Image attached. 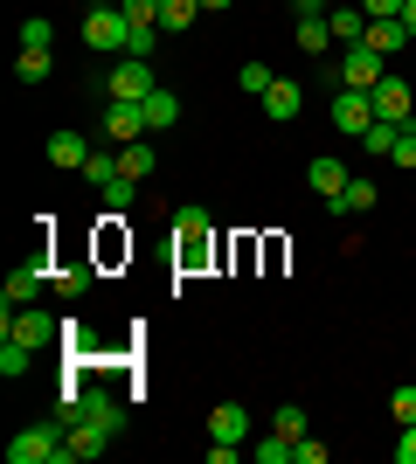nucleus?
<instances>
[{
	"instance_id": "1",
	"label": "nucleus",
	"mask_w": 416,
	"mask_h": 464,
	"mask_svg": "<svg viewBox=\"0 0 416 464\" xmlns=\"http://www.w3.org/2000/svg\"><path fill=\"white\" fill-rule=\"evenodd\" d=\"M56 423H63V458L56 464H91V458H104V450L119 444L125 409L111 402L104 388H63Z\"/></svg>"
},
{
	"instance_id": "2",
	"label": "nucleus",
	"mask_w": 416,
	"mask_h": 464,
	"mask_svg": "<svg viewBox=\"0 0 416 464\" xmlns=\"http://www.w3.org/2000/svg\"><path fill=\"white\" fill-rule=\"evenodd\" d=\"M125 35H132V21H125V7H111V0H98V7L83 14V42L104 49V56H125Z\"/></svg>"
},
{
	"instance_id": "3",
	"label": "nucleus",
	"mask_w": 416,
	"mask_h": 464,
	"mask_svg": "<svg viewBox=\"0 0 416 464\" xmlns=\"http://www.w3.org/2000/svg\"><path fill=\"white\" fill-rule=\"evenodd\" d=\"M174 250H180V271H201V264H208V208L174 215Z\"/></svg>"
},
{
	"instance_id": "4",
	"label": "nucleus",
	"mask_w": 416,
	"mask_h": 464,
	"mask_svg": "<svg viewBox=\"0 0 416 464\" xmlns=\"http://www.w3.org/2000/svg\"><path fill=\"white\" fill-rule=\"evenodd\" d=\"M153 91H160V77H153V63H146V56L111 63V104H146Z\"/></svg>"
},
{
	"instance_id": "5",
	"label": "nucleus",
	"mask_w": 416,
	"mask_h": 464,
	"mask_svg": "<svg viewBox=\"0 0 416 464\" xmlns=\"http://www.w3.org/2000/svg\"><path fill=\"white\" fill-rule=\"evenodd\" d=\"M63 458V423H35L7 444V464H56Z\"/></svg>"
},
{
	"instance_id": "6",
	"label": "nucleus",
	"mask_w": 416,
	"mask_h": 464,
	"mask_svg": "<svg viewBox=\"0 0 416 464\" xmlns=\"http://www.w3.org/2000/svg\"><path fill=\"white\" fill-rule=\"evenodd\" d=\"M7 333H15L21 347H49V340H63V326L49 319V312H35V305H7Z\"/></svg>"
},
{
	"instance_id": "7",
	"label": "nucleus",
	"mask_w": 416,
	"mask_h": 464,
	"mask_svg": "<svg viewBox=\"0 0 416 464\" xmlns=\"http://www.w3.org/2000/svg\"><path fill=\"white\" fill-rule=\"evenodd\" d=\"M382 77H389V70H382V56L368 49V42H354V49H347V63H340V91H375Z\"/></svg>"
},
{
	"instance_id": "8",
	"label": "nucleus",
	"mask_w": 416,
	"mask_h": 464,
	"mask_svg": "<svg viewBox=\"0 0 416 464\" xmlns=\"http://www.w3.org/2000/svg\"><path fill=\"white\" fill-rule=\"evenodd\" d=\"M334 125H340L347 139H361L368 125H375V91H340V97H334Z\"/></svg>"
},
{
	"instance_id": "9",
	"label": "nucleus",
	"mask_w": 416,
	"mask_h": 464,
	"mask_svg": "<svg viewBox=\"0 0 416 464\" xmlns=\"http://www.w3.org/2000/svg\"><path fill=\"white\" fill-rule=\"evenodd\" d=\"M42 285H56V271H49L42 256H21L15 271H7V305H28V298H35Z\"/></svg>"
},
{
	"instance_id": "10",
	"label": "nucleus",
	"mask_w": 416,
	"mask_h": 464,
	"mask_svg": "<svg viewBox=\"0 0 416 464\" xmlns=\"http://www.w3.org/2000/svg\"><path fill=\"white\" fill-rule=\"evenodd\" d=\"M98 132L111 139V146H132V139H146V132H153V125H146V104H111Z\"/></svg>"
},
{
	"instance_id": "11",
	"label": "nucleus",
	"mask_w": 416,
	"mask_h": 464,
	"mask_svg": "<svg viewBox=\"0 0 416 464\" xmlns=\"http://www.w3.org/2000/svg\"><path fill=\"white\" fill-rule=\"evenodd\" d=\"M375 201H382V188H375V180H368V174H354V180H347V188L334 194V201H326V215H334V222H347V215H368V208H375Z\"/></svg>"
},
{
	"instance_id": "12",
	"label": "nucleus",
	"mask_w": 416,
	"mask_h": 464,
	"mask_svg": "<svg viewBox=\"0 0 416 464\" xmlns=\"http://www.w3.org/2000/svg\"><path fill=\"white\" fill-rule=\"evenodd\" d=\"M375 118H389V125H410V118H416V97H410V83H402V77H382L375 83Z\"/></svg>"
},
{
	"instance_id": "13",
	"label": "nucleus",
	"mask_w": 416,
	"mask_h": 464,
	"mask_svg": "<svg viewBox=\"0 0 416 464\" xmlns=\"http://www.w3.org/2000/svg\"><path fill=\"white\" fill-rule=\"evenodd\" d=\"M326 28H334L340 49H354V42H368V7H361V0H340V7H326Z\"/></svg>"
},
{
	"instance_id": "14",
	"label": "nucleus",
	"mask_w": 416,
	"mask_h": 464,
	"mask_svg": "<svg viewBox=\"0 0 416 464\" xmlns=\"http://www.w3.org/2000/svg\"><path fill=\"white\" fill-rule=\"evenodd\" d=\"M49 167H63V174H83V160H91V139L83 132H49Z\"/></svg>"
},
{
	"instance_id": "15",
	"label": "nucleus",
	"mask_w": 416,
	"mask_h": 464,
	"mask_svg": "<svg viewBox=\"0 0 416 464\" xmlns=\"http://www.w3.org/2000/svg\"><path fill=\"white\" fill-rule=\"evenodd\" d=\"M208 437H222V444H243V437H250V416H243V402H216V409H208Z\"/></svg>"
},
{
	"instance_id": "16",
	"label": "nucleus",
	"mask_w": 416,
	"mask_h": 464,
	"mask_svg": "<svg viewBox=\"0 0 416 464\" xmlns=\"http://www.w3.org/2000/svg\"><path fill=\"white\" fill-rule=\"evenodd\" d=\"M119 174H125L119 146H111V139H104V146H91V160H83V180H91V188H111Z\"/></svg>"
},
{
	"instance_id": "17",
	"label": "nucleus",
	"mask_w": 416,
	"mask_h": 464,
	"mask_svg": "<svg viewBox=\"0 0 416 464\" xmlns=\"http://www.w3.org/2000/svg\"><path fill=\"white\" fill-rule=\"evenodd\" d=\"M298 104H305V91H298V83H285V77H277L271 91H264V118H277V125H292V118H298Z\"/></svg>"
},
{
	"instance_id": "18",
	"label": "nucleus",
	"mask_w": 416,
	"mask_h": 464,
	"mask_svg": "<svg viewBox=\"0 0 416 464\" xmlns=\"http://www.w3.org/2000/svg\"><path fill=\"white\" fill-rule=\"evenodd\" d=\"M146 125H153V132H174V125H180V91L160 83V91L146 97Z\"/></svg>"
},
{
	"instance_id": "19",
	"label": "nucleus",
	"mask_w": 416,
	"mask_h": 464,
	"mask_svg": "<svg viewBox=\"0 0 416 464\" xmlns=\"http://www.w3.org/2000/svg\"><path fill=\"white\" fill-rule=\"evenodd\" d=\"M305 180H313V194H319V201H334V194L347 188V180H354V174H347L340 160H313V167H305Z\"/></svg>"
},
{
	"instance_id": "20",
	"label": "nucleus",
	"mask_w": 416,
	"mask_h": 464,
	"mask_svg": "<svg viewBox=\"0 0 416 464\" xmlns=\"http://www.w3.org/2000/svg\"><path fill=\"white\" fill-rule=\"evenodd\" d=\"M402 42H410V28H402V14H389V21H368V49H375V56H396Z\"/></svg>"
},
{
	"instance_id": "21",
	"label": "nucleus",
	"mask_w": 416,
	"mask_h": 464,
	"mask_svg": "<svg viewBox=\"0 0 416 464\" xmlns=\"http://www.w3.org/2000/svg\"><path fill=\"white\" fill-rule=\"evenodd\" d=\"M195 14H201V0H160V28H167V35H188Z\"/></svg>"
},
{
	"instance_id": "22",
	"label": "nucleus",
	"mask_w": 416,
	"mask_h": 464,
	"mask_svg": "<svg viewBox=\"0 0 416 464\" xmlns=\"http://www.w3.org/2000/svg\"><path fill=\"white\" fill-rule=\"evenodd\" d=\"M396 132H402V125H389V118H375V125H368V132H361V153H375V160H389V153H396Z\"/></svg>"
},
{
	"instance_id": "23",
	"label": "nucleus",
	"mask_w": 416,
	"mask_h": 464,
	"mask_svg": "<svg viewBox=\"0 0 416 464\" xmlns=\"http://www.w3.org/2000/svg\"><path fill=\"white\" fill-rule=\"evenodd\" d=\"M119 160H125V174H132V180H146V174H153V167H160V153H153V146H146V139H132V146H119Z\"/></svg>"
},
{
	"instance_id": "24",
	"label": "nucleus",
	"mask_w": 416,
	"mask_h": 464,
	"mask_svg": "<svg viewBox=\"0 0 416 464\" xmlns=\"http://www.w3.org/2000/svg\"><path fill=\"white\" fill-rule=\"evenodd\" d=\"M326 42H334V28H326V14H305V21H298V49H305V56H319Z\"/></svg>"
},
{
	"instance_id": "25",
	"label": "nucleus",
	"mask_w": 416,
	"mask_h": 464,
	"mask_svg": "<svg viewBox=\"0 0 416 464\" xmlns=\"http://www.w3.org/2000/svg\"><path fill=\"white\" fill-rule=\"evenodd\" d=\"M28 353H35V347H21L15 333H7V340H0V374H7V382H21V374H28Z\"/></svg>"
},
{
	"instance_id": "26",
	"label": "nucleus",
	"mask_w": 416,
	"mask_h": 464,
	"mask_svg": "<svg viewBox=\"0 0 416 464\" xmlns=\"http://www.w3.org/2000/svg\"><path fill=\"white\" fill-rule=\"evenodd\" d=\"M98 194H104V215H125V208H132V194H139V180H132V174H119L111 188H98Z\"/></svg>"
},
{
	"instance_id": "27",
	"label": "nucleus",
	"mask_w": 416,
	"mask_h": 464,
	"mask_svg": "<svg viewBox=\"0 0 416 464\" xmlns=\"http://www.w3.org/2000/svg\"><path fill=\"white\" fill-rule=\"evenodd\" d=\"M15 77L21 83H42V77H49V49H21V56H15Z\"/></svg>"
},
{
	"instance_id": "28",
	"label": "nucleus",
	"mask_w": 416,
	"mask_h": 464,
	"mask_svg": "<svg viewBox=\"0 0 416 464\" xmlns=\"http://www.w3.org/2000/svg\"><path fill=\"white\" fill-rule=\"evenodd\" d=\"M56 291H63V298H83V291H91V264H63V271H56Z\"/></svg>"
},
{
	"instance_id": "29",
	"label": "nucleus",
	"mask_w": 416,
	"mask_h": 464,
	"mask_svg": "<svg viewBox=\"0 0 416 464\" xmlns=\"http://www.w3.org/2000/svg\"><path fill=\"white\" fill-rule=\"evenodd\" d=\"M271 430H277V437H292V444H298V437H305V409H298V402H285V409H277V416H271Z\"/></svg>"
},
{
	"instance_id": "30",
	"label": "nucleus",
	"mask_w": 416,
	"mask_h": 464,
	"mask_svg": "<svg viewBox=\"0 0 416 464\" xmlns=\"http://www.w3.org/2000/svg\"><path fill=\"white\" fill-rule=\"evenodd\" d=\"M49 42H56V28H49L42 14H28V21H21V49H49Z\"/></svg>"
},
{
	"instance_id": "31",
	"label": "nucleus",
	"mask_w": 416,
	"mask_h": 464,
	"mask_svg": "<svg viewBox=\"0 0 416 464\" xmlns=\"http://www.w3.org/2000/svg\"><path fill=\"white\" fill-rule=\"evenodd\" d=\"M132 28H160V0H119Z\"/></svg>"
},
{
	"instance_id": "32",
	"label": "nucleus",
	"mask_w": 416,
	"mask_h": 464,
	"mask_svg": "<svg viewBox=\"0 0 416 464\" xmlns=\"http://www.w3.org/2000/svg\"><path fill=\"white\" fill-rule=\"evenodd\" d=\"M237 83H243V91H250V97H264V91H271V70H264V63H243V70H237Z\"/></svg>"
},
{
	"instance_id": "33",
	"label": "nucleus",
	"mask_w": 416,
	"mask_h": 464,
	"mask_svg": "<svg viewBox=\"0 0 416 464\" xmlns=\"http://www.w3.org/2000/svg\"><path fill=\"white\" fill-rule=\"evenodd\" d=\"M257 464H292V437H277V430H271V437L257 444Z\"/></svg>"
},
{
	"instance_id": "34",
	"label": "nucleus",
	"mask_w": 416,
	"mask_h": 464,
	"mask_svg": "<svg viewBox=\"0 0 416 464\" xmlns=\"http://www.w3.org/2000/svg\"><path fill=\"white\" fill-rule=\"evenodd\" d=\"M389 160H396V167H410V174H416V125H402V132H396V153H389Z\"/></svg>"
},
{
	"instance_id": "35",
	"label": "nucleus",
	"mask_w": 416,
	"mask_h": 464,
	"mask_svg": "<svg viewBox=\"0 0 416 464\" xmlns=\"http://www.w3.org/2000/svg\"><path fill=\"white\" fill-rule=\"evenodd\" d=\"M153 42H160V28H132V35H125V56H153Z\"/></svg>"
},
{
	"instance_id": "36",
	"label": "nucleus",
	"mask_w": 416,
	"mask_h": 464,
	"mask_svg": "<svg viewBox=\"0 0 416 464\" xmlns=\"http://www.w3.org/2000/svg\"><path fill=\"white\" fill-rule=\"evenodd\" d=\"M389 409H396V423H416V388H396V395H389Z\"/></svg>"
},
{
	"instance_id": "37",
	"label": "nucleus",
	"mask_w": 416,
	"mask_h": 464,
	"mask_svg": "<svg viewBox=\"0 0 416 464\" xmlns=\"http://www.w3.org/2000/svg\"><path fill=\"white\" fill-rule=\"evenodd\" d=\"M292 464H326V444H313V437H298V444H292Z\"/></svg>"
},
{
	"instance_id": "38",
	"label": "nucleus",
	"mask_w": 416,
	"mask_h": 464,
	"mask_svg": "<svg viewBox=\"0 0 416 464\" xmlns=\"http://www.w3.org/2000/svg\"><path fill=\"white\" fill-rule=\"evenodd\" d=\"M243 444H222V437H208V464H237Z\"/></svg>"
},
{
	"instance_id": "39",
	"label": "nucleus",
	"mask_w": 416,
	"mask_h": 464,
	"mask_svg": "<svg viewBox=\"0 0 416 464\" xmlns=\"http://www.w3.org/2000/svg\"><path fill=\"white\" fill-rule=\"evenodd\" d=\"M368 7V21H389V14H402V0H361Z\"/></svg>"
},
{
	"instance_id": "40",
	"label": "nucleus",
	"mask_w": 416,
	"mask_h": 464,
	"mask_svg": "<svg viewBox=\"0 0 416 464\" xmlns=\"http://www.w3.org/2000/svg\"><path fill=\"white\" fill-rule=\"evenodd\" d=\"M396 464H416V423H402V444H396Z\"/></svg>"
},
{
	"instance_id": "41",
	"label": "nucleus",
	"mask_w": 416,
	"mask_h": 464,
	"mask_svg": "<svg viewBox=\"0 0 416 464\" xmlns=\"http://www.w3.org/2000/svg\"><path fill=\"white\" fill-rule=\"evenodd\" d=\"M326 7H334V0H292V14L305 21V14H326Z\"/></svg>"
},
{
	"instance_id": "42",
	"label": "nucleus",
	"mask_w": 416,
	"mask_h": 464,
	"mask_svg": "<svg viewBox=\"0 0 416 464\" xmlns=\"http://www.w3.org/2000/svg\"><path fill=\"white\" fill-rule=\"evenodd\" d=\"M402 28H410V42H416V0H402Z\"/></svg>"
},
{
	"instance_id": "43",
	"label": "nucleus",
	"mask_w": 416,
	"mask_h": 464,
	"mask_svg": "<svg viewBox=\"0 0 416 464\" xmlns=\"http://www.w3.org/2000/svg\"><path fill=\"white\" fill-rule=\"evenodd\" d=\"M201 7H237V0H201Z\"/></svg>"
},
{
	"instance_id": "44",
	"label": "nucleus",
	"mask_w": 416,
	"mask_h": 464,
	"mask_svg": "<svg viewBox=\"0 0 416 464\" xmlns=\"http://www.w3.org/2000/svg\"><path fill=\"white\" fill-rule=\"evenodd\" d=\"M410 125H416V118H410Z\"/></svg>"
}]
</instances>
